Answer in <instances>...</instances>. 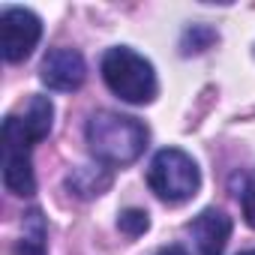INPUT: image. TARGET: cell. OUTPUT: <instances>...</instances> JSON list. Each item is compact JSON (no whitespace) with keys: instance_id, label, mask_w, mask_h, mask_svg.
<instances>
[{"instance_id":"obj_1","label":"cell","mask_w":255,"mask_h":255,"mask_svg":"<svg viewBox=\"0 0 255 255\" xmlns=\"http://www.w3.org/2000/svg\"><path fill=\"white\" fill-rule=\"evenodd\" d=\"M84 138L96 162L102 165H129L147 147V126L138 117L117 114V111H96L84 126Z\"/></svg>"},{"instance_id":"obj_2","label":"cell","mask_w":255,"mask_h":255,"mask_svg":"<svg viewBox=\"0 0 255 255\" xmlns=\"http://www.w3.org/2000/svg\"><path fill=\"white\" fill-rule=\"evenodd\" d=\"M102 81L108 84V90L114 96H120L129 105H147L156 99L159 81L153 72V63L147 57H141L138 51L126 48V45H114L102 54Z\"/></svg>"},{"instance_id":"obj_3","label":"cell","mask_w":255,"mask_h":255,"mask_svg":"<svg viewBox=\"0 0 255 255\" xmlns=\"http://www.w3.org/2000/svg\"><path fill=\"white\" fill-rule=\"evenodd\" d=\"M147 183H150V189L159 201L183 204L198 192L201 171H198V165L189 153H183L180 147H165L150 159Z\"/></svg>"},{"instance_id":"obj_4","label":"cell","mask_w":255,"mask_h":255,"mask_svg":"<svg viewBox=\"0 0 255 255\" xmlns=\"http://www.w3.org/2000/svg\"><path fill=\"white\" fill-rule=\"evenodd\" d=\"M30 150H33V141L27 138L21 120L15 114H9L3 120V186L12 195H33L36 192Z\"/></svg>"},{"instance_id":"obj_5","label":"cell","mask_w":255,"mask_h":255,"mask_svg":"<svg viewBox=\"0 0 255 255\" xmlns=\"http://www.w3.org/2000/svg\"><path fill=\"white\" fill-rule=\"evenodd\" d=\"M42 36V21L24 6H3L0 12V51L6 63H21L33 54Z\"/></svg>"},{"instance_id":"obj_6","label":"cell","mask_w":255,"mask_h":255,"mask_svg":"<svg viewBox=\"0 0 255 255\" xmlns=\"http://www.w3.org/2000/svg\"><path fill=\"white\" fill-rule=\"evenodd\" d=\"M84 78H87V63H84V57L75 48H51L42 57L39 81L48 90L72 93V90H78L84 84Z\"/></svg>"},{"instance_id":"obj_7","label":"cell","mask_w":255,"mask_h":255,"mask_svg":"<svg viewBox=\"0 0 255 255\" xmlns=\"http://www.w3.org/2000/svg\"><path fill=\"white\" fill-rule=\"evenodd\" d=\"M198 255H222L231 237V219L225 216V210L219 207H207L201 210L189 225H186Z\"/></svg>"},{"instance_id":"obj_8","label":"cell","mask_w":255,"mask_h":255,"mask_svg":"<svg viewBox=\"0 0 255 255\" xmlns=\"http://www.w3.org/2000/svg\"><path fill=\"white\" fill-rule=\"evenodd\" d=\"M108 186H111V168H105L102 162H96V165H81V168H72V171L66 174V189H69L75 198H81V201L102 195Z\"/></svg>"},{"instance_id":"obj_9","label":"cell","mask_w":255,"mask_h":255,"mask_svg":"<svg viewBox=\"0 0 255 255\" xmlns=\"http://www.w3.org/2000/svg\"><path fill=\"white\" fill-rule=\"evenodd\" d=\"M18 120H21L24 132H27V138L33 144L42 141V138H48L51 123H54V105H51V99L48 96H30V102H27V108H24V114Z\"/></svg>"},{"instance_id":"obj_10","label":"cell","mask_w":255,"mask_h":255,"mask_svg":"<svg viewBox=\"0 0 255 255\" xmlns=\"http://www.w3.org/2000/svg\"><path fill=\"white\" fill-rule=\"evenodd\" d=\"M48 225H45V216L42 210H27L24 213V231H21V240L15 246V255H45L48 249Z\"/></svg>"},{"instance_id":"obj_11","label":"cell","mask_w":255,"mask_h":255,"mask_svg":"<svg viewBox=\"0 0 255 255\" xmlns=\"http://www.w3.org/2000/svg\"><path fill=\"white\" fill-rule=\"evenodd\" d=\"M117 228L126 234V237H138L150 228V216L147 210H138V207H129V210H123L120 219H117Z\"/></svg>"},{"instance_id":"obj_12","label":"cell","mask_w":255,"mask_h":255,"mask_svg":"<svg viewBox=\"0 0 255 255\" xmlns=\"http://www.w3.org/2000/svg\"><path fill=\"white\" fill-rule=\"evenodd\" d=\"M240 204H243V216L246 222L255 228V174H249L243 180V189H240Z\"/></svg>"},{"instance_id":"obj_13","label":"cell","mask_w":255,"mask_h":255,"mask_svg":"<svg viewBox=\"0 0 255 255\" xmlns=\"http://www.w3.org/2000/svg\"><path fill=\"white\" fill-rule=\"evenodd\" d=\"M156 255H189L183 246H177V243H171V246H165V249H159Z\"/></svg>"},{"instance_id":"obj_14","label":"cell","mask_w":255,"mask_h":255,"mask_svg":"<svg viewBox=\"0 0 255 255\" xmlns=\"http://www.w3.org/2000/svg\"><path fill=\"white\" fill-rule=\"evenodd\" d=\"M240 255H255V249H249V252H240Z\"/></svg>"}]
</instances>
